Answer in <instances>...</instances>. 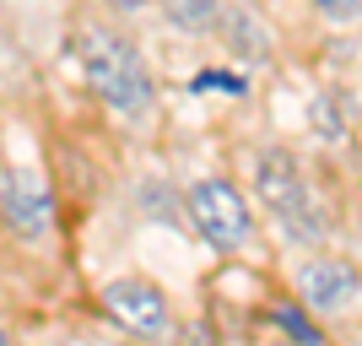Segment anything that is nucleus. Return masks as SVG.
<instances>
[{"instance_id":"6","label":"nucleus","mask_w":362,"mask_h":346,"mask_svg":"<svg viewBox=\"0 0 362 346\" xmlns=\"http://www.w3.org/2000/svg\"><path fill=\"white\" fill-rule=\"evenodd\" d=\"M298 292H303V308L314 314H341L357 303V271L346 260H308L298 271Z\"/></svg>"},{"instance_id":"13","label":"nucleus","mask_w":362,"mask_h":346,"mask_svg":"<svg viewBox=\"0 0 362 346\" xmlns=\"http://www.w3.org/2000/svg\"><path fill=\"white\" fill-rule=\"evenodd\" d=\"M103 6H108V11H124V16H130V11H141L146 0H103Z\"/></svg>"},{"instance_id":"3","label":"nucleus","mask_w":362,"mask_h":346,"mask_svg":"<svg viewBox=\"0 0 362 346\" xmlns=\"http://www.w3.org/2000/svg\"><path fill=\"white\" fill-rule=\"evenodd\" d=\"M184 211H189V227H195L211 249H243L249 233H255L249 200H243V190L233 179H200V184H189Z\"/></svg>"},{"instance_id":"14","label":"nucleus","mask_w":362,"mask_h":346,"mask_svg":"<svg viewBox=\"0 0 362 346\" xmlns=\"http://www.w3.org/2000/svg\"><path fill=\"white\" fill-rule=\"evenodd\" d=\"M0 341H6V325H0Z\"/></svg>"},{"instance_id":"11","label":"nucleus","mask_w":362,"mask_h":346,"mask_svg":"<svg viewBox=\"0 0 362 346\" xmlns=\"http://www.w3.org/2000/svg\"><path fill=\"white\" fill-rule=\"evenodd\" d=\"M314 11L330 22V28H351L357 22V0H314Z\"/></svg>"},{"instance_id":"8","label":"nucleus","mask_w":362,"mask_h":346,"mask_svg":"<svg viewBox=\"0 0 362 346\" xmlns=\"http://www.w3.org/2000/svg\"><path fill=\"white\" fill-rule=\"evenodd\" d=\"M157 6L184 33H216V16H222V0H157Z\"/></svg>"},{"instance_id":"9","label":"nucleus","mask_w":362,"mask_h":346,"mask_svg":"<svg viewBox=\"0 0 362 346\" xmlns=\"http://www.w3.org/2000/svg\"><path fill=\"white\" fill-rule=\"evenodd\" d=\"M271 325H281L287 335H298V341H308V346L325 341V325H314L303 303H276V308H271Z\"/></svg>"},{"instance_id":"10","label":"nucleus","mask_w":362,"mask_h":346,"mask_svg":"<svg viewBox=\"0 0 362 346\" xmlns=\"http://www.w3.org/2000/svg\"><path fill=\"white\" fill-rule=\"evenodd\" d=\"M314 125H319V136H325V141H346L351 136L346 114L335 108V98H319V103H314Z\"/></svg>"},{"instance_id":"4","label":"nucleus","mask_w":362,"mask_h":346,"mask_svg":"<svg viewBox=\"0 0 362 346\" xmlns=\"http://www.w3.org/2000/svg\"><path fill=\"white\" fill-rule=\"evenodd\" d=\"M103 308H108L114 325H124V330H136V335H168V325H173V314H168V292L157 282H146V276L108 282L103 287Z\"/></svg>"},{"instance_id":"5","label":"nucleus","mask_w":362,"mask_h":346,"mask_svg":"<svg viewBox=\"0 0 362 346\" xmlns=\"http://www.w3.org/2000/svg\"><path fill=\"white\" fill-rule=\"evenodd\" d=\"M0 206H6V222H11V233L22 243L49 238V227H54V200H49V184L38 179L33 168H16L11 179H6Z\"/></svg>"},{"instance_id":"1","label":"nucleus","mask_w":362,"mask_h":346,"mask_svg":"<svg viewBox=\"0 0 362 346\" xmlns=\"http://www.w3.org/2000/svg\"><path fill=\"white\" fill-rule=\"evenodd\" d=\"M71 54H76V65H81L98 103H108L124 120H136V114L151 108V71L141 60V49L119 28H108L98 16H81L71 28Z\"/></svg>"},{"instance_id":"2","label":"nucleus","mask_w":362,"mask_h":346,"mask_svg":"<svg viewBox=\"0 0 362 346\" xmlns=\"http://www.w3.org/2000/svg\"><path fill=\"white\" fill-rule=\"evenodd\" d=\"M255 190L265 200V211H276L281 222L298 233V238H319L325 233V217H314V195H308V179H303L298 157L287 146H265L255 151Z\"/></svg>"},{"instance_id":"7","label":"nucleus","mask_w":362,"mask_h":346,"mask_svg":"<svg viewBox=\"0 0 362 346\" xmlns=\"http://www.w3.org/2000/svg\"><path fill=\"white\" fill-rule=\"evenodd\" d=\"M216 28L233 33V49H238L243 60H255V65L271 60V33H265V22H249L243 6H238V11H222V16H216Z\"/></svg>"},{"instance_id":"12","label":"nucleus","mask_w":362,"mask_h":346,"mask_svg":"<svg viewBox=\"0 0 362 346\" xmlns=\"http://www.w3.org/2000/svg\"><path fill=\"white\" fill-rule=\"evenodd\" d=\"M195 87H222V92H233V98H243V81H238V76H227V71H200Z\"/></svg>"}]
</instances>
